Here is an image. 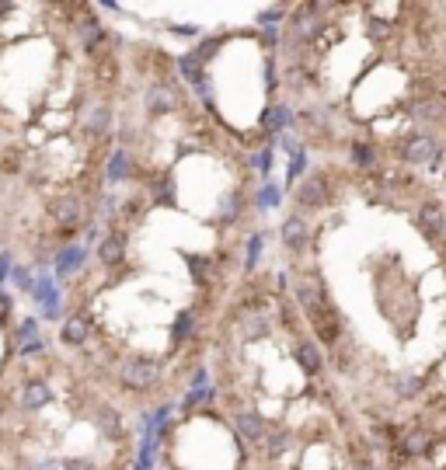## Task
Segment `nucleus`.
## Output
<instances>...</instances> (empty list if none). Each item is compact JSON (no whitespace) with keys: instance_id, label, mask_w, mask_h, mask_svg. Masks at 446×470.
Segmentation results:
<instances>
[{"instance_id":"1","label":"nucleus","mask_w":446,"mask_h":470,"mask_svg":"<svg viewBox=\"0 0 446 470\" xmlns=\"http://www.w3.org/2000/svg\"><path fill=\"white\" fill-rule=\"evenodd\" d=\"M119 380H122V387H129V390H150V387L160 380V366L150 362V359H129V362L119 369Z\"/></svg>"},{"instance_id":"2","label":"nucleus","mask_w":446,"mask_h":470,"mask_svg":"<svg viewBox=\"0 0 446 470\" xmlns=\"http://www.w3.org/2000/svg\"><path fill=\"white\" fill-rule=\"evenodd\" d=\"M297 303L307 310V317H314V314L328 310V296H324V286H321V279H317V276H307V279H300V283H297Z\"/></svg>"},{"instance_id":"3","label":"nucleus","mask_w":446,"mask_h":470,"mask_svg":"<svg viewBox=\"0 0 446 470\" xmlns=\"http://www.w3.org/2000/svg\"><path fill=\"white\" fill-rule=\"evenodd\" d=\"M401 153H404L408 164H425V160L436 164L439 160V143L429 133H415V136H408V143L401 146Z\"/></svg>"},{"instance_id":"4","label":"nucleus","mask_w":446,"mask_h":470,"mask_svg":"<svg viewBox=\"0 0 446 470\" xmlns=\"http://www.w3.org/2000/svg\"><path fill=\"white\" fill-rule=\"evenodd\" d=\"M418 230L425 233L429 241H439L446 233V212L439 202H422L418 205Z\"/></svg>"},{"instance_id":"5","label":"nucleus","mask_w":446,"mask_h":470,"mask_svg":"<svg viewBox=\"0 0 446 470\" xmlns=\"http://www.w3.org/2000/svg\"><path fill=\"white\" fill-rule=\"evenodd\" d=\"M279 241L290 248V251H304L307 241H311V226L304 216H286L283 226H279Z\"/></svg>"},{"instance_id":"6","label":"nucleus","mask_w":446,"mask_h":470,"mask_svg":"<svg viewBox=\"0 0 446 470\" xmlns=\"http://www.w3.org/2000/svg\"><path fill=\"white\" fill-rule=\"evenodd\" d=\"M147 108H150L154 115H164V112L181 108V94H178V87H174V84H154V87L147 91Z\"/></svg>"},{"instance_id":"7","label":"nucleus","mask_w":446,"mask_h":470,"mask_svg":"<svg viewBox=\"0 0 446 470\" xmlns=\"http://www.w3.org/2000/svg\"><path fill=\"white\" fill-rule=\"evenodd\" d=\"M297 202L307 205V209H317L328 202V178L324 174H307L300 181V192H297Z\"/></svg>"},{"instance_id":"8","label":"nucleus","mask_w":446,"mask_h":470,"mask_svg":"<svg viewBox=\"0 0 446 470\" xmlns=\"http://www.w3.org/2000/svg\"><path fill=\"white\" fill-rule=\"evenodd\" d=\"M293 126V108L290 105H269L265 108V115H262V133L265 136H283L286 129Z\"/></svg>"},{"instance_id":"9","label":"nucleus","mask_w":446,"mask_h":470,"mask_svg":"<svg viewBox=\"0 0 446 470\" xmlns=\"http://www.w3.org/2000/svg\"><path fill=\"white\" fill-rule=\"evenodd\" d=\"M49 216L60 226H74V223H81V202L74 195H60V199L49 202Z\"/></svg>"},{"instance_id":"10","label":"nucleus","mask_w":446,"mask_h":470,"mask_svg":"<svg viewBox=\"0 0 446 470\" xmlns=\"http://www.w3.org/2000/svg\"><path fill=\"white\" fill-rule=\"evenodd\" d=\"M49 401H53L49 383H42V380L25 383V390H22V408H25V411H39V408H46Z\"/></svg>"},{"instance_id":"11","label":"nucleus","mask_w":446,"mask_h":470,"mask_svg":"<svg viewBox=\"0 0 446 470\" xmlns=\"http://www.w3.org/2000/svg\"><path fill=\"white\" fill-rule=\"evenodd\" d=\"M126 258V237H122V233H108V237L98 244V262L101 265H119Z\"/></svg>"},{"instance_id":"12","label":"nucleus","mask_w":446,"mask_h":470,"mask_svg":"<svg viewBox=\"0 0 446 470\" xmlns=\"http://www.w3.org/2000/svg\"><path fill=\"white\" fill-rule=\"evenodd\" d=\"M238 432L248 439V442H262L265 439V418L258 411H241L238 414Z\"/></svg>"},{"instance_id":"13","label":"nucleus","mask_w":446,"mask_h":470,"mask_svg":"<svg viewBox=\"0 0 446 470\" xmlns=\"http://www.w3.org/2000/svg\"><path fill=\"white\" fill-rule=\"evenodd\" d=\"M108 181H122V178H129L133 174V153L126 150V146H119V150H112V157H108Z\"/></svg>"},{"instance_id":"14","label":"nucleus","mask_w":446,"mask_h":470,"mask_svg":"<svg viewBox=\"0 0 446 470\" xmlns=\"http://www.w3.org/2000/svg\"><path fill=\"white\" fill-rule=\"evenodd\" d=\"M84 258H88V248H63L60 255H56V272L60 276H70V272H77L81 265H84Z\"/></svg>"},{"instance_id":"15","label":"nucleus","mask_w":446,"mask_h":470,"mask_svg":"<svg viewBox=\"0 0 446 470\" xmlns=\"http://www.w3.org/2000/svg\"><path fill=\"white\" fill-rule=\"evenodd\" d=\"M88 335H91L88 321H84V317H70V321H63L60 342H63V345H84V342H88Z\"/></svg>"},{"instance_id":"16","label":"nucleus","mask_w":446,"mask_h":470,"mask_svg":"<svg viewBox=\"0 0 446 470\" xmlns=\"http://www.w3.org/2000/svg\"><path fill=\"white\" fill-rule=\"evenodd\" d=\"M297 362L307 369V376L321 373V349H317L314 342H300V345H297Z\"/></svg>"},{"instance_id":"17","label":"nucleus","mask_w":446,"mask_h":470,"mask_svg":"<svg viewBox=\"0 0 446 470\" xmlns=\"http://www.w3.org/2000/svg\"><path fill=\"white\" fill-rule=\"evenodd\" d=\"M415 115H418L422 122H439V119L446 115V101H443V98H422V101L415 105Z\"/></svg>"},{"instance_id":"18","label":"nucleus","mask_w":446,"mask_h":470,"mask_svg":"<svg viewBox=\"0 0 446 470\" xmlns=\"http://www.w3.org/2000/svg\"><path fill=\"white\" fill-rule=\"evenodd\" d=\"M255 205H258L262 212L279 209V205H283V188H279V185H262V188L255 192Z\"/></svg>"},{"instance_id":"19","label":"nucleus","mask_w":446,"mask_h":470,"mask_svg":"<svg viewBox=\"0 0 446 470\" xmlns=\"http://www.w3.org/2000/svg\"><path fill=\"white\" fill-rule=\"evenodd\" d=\"M81 39H84V53L98 56V46L105 42V28H101L98 22H84V28H81Z\"/></svg>"},{"instance_id":"20","label":"nucleus","mask_w":446,"mask_h":470,"mask_svg":"<svg viewBox=\"0 0 446 470\" xmlns=\"http://www.w3.org/2000/svg\"><path fill=\"white\" fill-rule=\"evenodd\" d=\"M241 205H245V199H241V192H227L223 195V202H220V216H223V223H238V216H241Z\"/></svg>"},{"instance_id":"21","label":"nucleus","mask_w":446,"mask_h":470,"mask_svg":"<svg viewBox=\"0 0 446 470\" xmlns=\"http://www.w3.org/2000/svg\"><path fill=\"white\" fill-rule=\"evenodd\" d=\"M262 248H265V233H251V237H248V251H245V272H255L258 269Z\"/></svg>"},{"instance_id":"22","label":"nucleus","mask_w":446,"mask_h":470,"mask_svg":"<svg viewBox=\"0 0 446 470\" xmlns=\"http://www.w3.org/2000/svg\"><path fill=\"white\" fill-rule=\"evenodd\" d=\"M352 164H356V167H363V171L377 167V150H373L370 143L356 140V143H352Z\"/></svg>"},{"instance_id":"23","label":"nucleus","mask_w":446,"mask_h":470,"mask_svg":"<svg viewBox=\"0 0 446 470\" xmlns=\"http://www.w3.org/2000/svg\"><path fill=\"white\" fill-rule=\"evenodd\" d=\"M108 122H112V108H108V105H94V108L88 112V129H91V133L101 136V133L108 129Z\"/></svg>"},{"instance_id":"24","label":"nucleus","mask_w":446,"mask_h":470,"mask_svg":"<svg viewBox=\"0 0 446 470\" xmlns=\"http://www.w3.org/2000/svg\"><path fill=\"white\" fill-rule=\"evenodd\" d=\"M178 70H181V77H185L188 84H199V81H202V63H199L192 53L178 56Z\"/></svg>"},{"instance_id":"25","label":"nucleus","mask_w":446,"mask_h":470,"mask_svg":"<svg viewBox=\"0 0 446 470\" xmlns=\"http://www.w3.org/2000/svg\"><path fill=\"white\" fill-rule=\"evenodd\" d=\"M418 390H422V380H418V376H411V373L394 380V394H397L401 401H411V397H418Z\"/></svg>"},{"instance_id":"26","label":"nucleus","mask_w":446,"mask_h":470,"mask_svg":"<svg viewBox=\"0 0 446 470\" xmlns=\"http://www.w3.org/2000/svg\"><path fill=\"white\" fill-rule=\"evenodd\" d=\"M220 46H223V39H220V35H209V39H202V42L192 49V56H195L199 63H209V60L216 56V49H220Z\"/></svg>"},{"instance_id":"27","label":"nucleus","mask_w":446,"mask_h":470,"mask_svg":"<svg viewBox=\"0 0 446 470\" xmlns=\"http://www.w3.org/2000/svg\"><path fill=\"white\" fill-rule=\"evenodd\" d=\"M192 335H195V314L192 310H181L178 321H174V342H185Z\"/></svg>"},{"instance_id":"28","label":"nucleus","mask_w":446,"mask_h":470,"mask_svg":"<svg viewBox=\"0 0 446 470\" xmlns=\"http://www.w3.org/2000/svg\"><path fill=\"white\" fill-rule=\"evenodd\" d=\"M185 262H188V269H192V276H195L199 283H209V272H213L209 258H202V255H185Z\"/></svg>"},{"instance_id":"29","label":"nucleus","mask_w":446,"mask_h":470,"mask_svg":"<svg viewBox=\"0 0 446 470\" xmlns=\"http://www.w3.org/2000/svg\"><path fill=\"white\" fill-rule=\"evenodd\" d=\"M429 442H432V435H429L425 428H422V432H411V435L404 439V453H411V456H415V453H425Z\"/></svg>"},{"instance_id":"30","label":"nucleus","mask_w":446,"mask_h":470,"mask_svg":"<svg viewBox=\"0 0 446 470\" xmlns=\"http://www.w3.org/2000/svg\"><path fill=\"white\" fill-rule=\"evenodd\" d=\"M307 164H311V160H307V150L300 146V150L290 157V171H286V174H290V181H300V178H304V171H307Z\"/></svg>"},{"instance_id":"31","label":"nucleus","mask_w":446,"mask_h":470,"mask_svg":"<svg viewBox=\"0 0 446 470\" xmlns=\"http://www.w3.org/2000/svg\"><path fill=\"white\" fill-rule=\"evenodd\" d=\"M272 157H276V150H272V146H265L262 153H255V157H251V167H255L258 174H269V171H272Z\"/></svg>"},{"instance_id":"32","label":"nucleus","mask_w":446,"mask_h":470,"mask_svg":"<svg viewBox=\"0 0 446 470\" xmlns=\"http://www.w3.org/2000/svg\"><path fill=\"white\" fill-rule=\"evenodd\" d=\"M98 425H101L105 432H119V411L101 408V411H98Z\"/></svg>"},{"instance_id":"33","label":"nucleus","mask_w":446,"mask_h":470,"mask_svg":"<svg viewBox=\"0 0 446 470\" xmlns=\"http://www.w3.org/2000/svg\"><path fill=\"white\" fill-rule=\"evenodd\" d=\"M167 32H171V35H178V39H199V35H202V28H199V25H171Z\"/></svg>"},{"instance_id":"34","label":"nucleus","mask_w":446,"mask_h":470,"mask_svg":"<svg viewBox=\"0 0 446 470\" xmlns=\"http://www.w3.org/2000/svg\"><path fill=\"white\" fill-rule=\"evenodd\" d=\"M279 146H283V150H286V153H290V157H293V153H297V150H300V143H297V140H293V136H290V133H283V136H279Z\"/></svg>"},{"instance_id":"35","label":"nucleus","mask_w":446,"mask_h":470,"mask_svg":"<svg viewBox=\"0 0 446 470\" xmlns=\"http://www.w3.org/2000/svg\"><path fill=\"white\" fill-rule=\"evenodd\" d=\"M15 283L22 289H32V279H28V269H15Z\"/></svg>"},{"instance_id":"36","label":"nucleus","mask_w":446,"mask_h":470,"mask_svg":"<svg viewBox=\"0 0 446 470\" xmlns=\"http://www.w3.org/2000/svg\"><path fill=\"white\" fill-rule=\"evenodd\" d=\"M35 331H39V321H25V324H22V331H18V338H32Z\"/></svg>"},{"instance_id":"37","label":"nucleus","mask_w":446,"mask_h":470,"mask_svg":"<svg viewBox=\"0 0 446 470\" xmlns=\"http://www.w3.org/2000/svg\"><path fill=\"white\" fill-rule=\"evenodd\" d=\"M67 470H94L91 460H67Z\"/></svg>"},{"instance_id":"38","label":"nucleus","mask_w":446,"mask_h":470,"mask_svg":"<svg viewBox=\"0 0 446 470\" xmlns=\"http://www.w3.org/2000/svg\"><path fill=\"white\" fill-rule=\"evenodd\" d=\"M8 314H11V300H8L4 293H0V321H4Z\"/></svg>"},{"instance_id":"39","label":"nucleus","mask_w":446,"mask_h":470,"mask_svg":"<svg viewBox=\"0 0 446 470\" xmlns=\"http://www.w3.org/2000/svg\"><path fill=\"white\" fill-rule=\"evenodd\" d=\"M32 470H56V460H42V463H35Z\"/></svg>"},{"instance_id":"40","label":"nucleus","mask_w":446,"mask_h":470,"mask_svg":"<svg viewBox=\"0 0 446 470\" xmlns=\"http://www.w3.org/2000/svg\"><path fill=\"white\" fill-rule=\"evenodd\" d=\"M15 11V4H0V18H4V15H11Z\"/></svg>"},{"instance_id":"41","label":"nucleus","mask_w":446,"mask_h":470,"mask_svg":"<svg viewBox=\"0 0 446 470\" xmlns=\"http://www.w3.org/2000/svg\"><path fill=\"white\" fill-rule=\"evenodd\" d=\"M356 470H373V463H370V460H363V463H359Z\"/></svg>"}]
</instances>
